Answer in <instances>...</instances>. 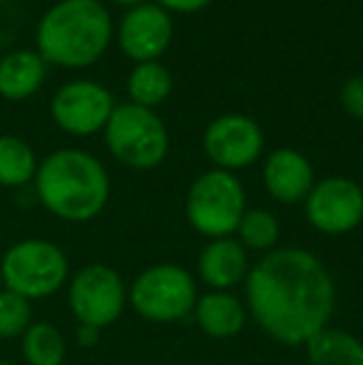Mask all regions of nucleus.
Returning a JSON list of instances; mask_svg holds the SVG:
<instances>
[{"mask_svg":"<svg viewBox=\"0 0 363 365\" xmlns=\"http://www.w3.org/2000/svg\"><path fill=\"white\" fill-rule=\"evenodd\" d=\"M247 313L289 348L306 346L329 328L336 311V284L316 254L296 246L274 249L249 269L244 281Z\"/></svg>","mask_w":363,"mask_h":365,"instance_id":"nucleus-1","label":"nucleus"},{"mask_svg":"<svg viewBox=\"0 0 363 365\" xmlns=\"http://www.w3.org/2000/svg\"><path fill=\"white\" fill-rule=\"evenodd\" d=\"M35 192L53 217L85 224L110 202V177L97 157L85 149H58L38 164Z\"/></svg>","mask_w":363,"mask_h":365,"instance_id":"nucleus-2","label":"nucleus"},{"mask_svg":"<svg viewBox=\"0 0 363 365\" xmlns=\"http://www.w3.org/2000/svg\"><path fill=\"white\" fill-rule=\"evenodd\" d=\"M112 18L100 0H60L35 28L38 55L58 68H90L107 53Z\"/></svg>","mask_w":363,"mask_h":365,"instance_id":"nucleus-3","label":"nucleus"},{"mask_svg":"<svg viewBox=\"0 0 363 365\" xmlns=\"http://www.w3.org/2000/svg\"><path fill=\"white\" fill-rule=\"evenodd\" d=\"M3 289L28 298H48L70 281V261L58 244L48 239H23L0 259Z\"/></svg>","mask_w":363,"mask_h":365,"instance_id":"nucleus-4","label":"nucleus"},{"mask_svg":"<svg viewBox=\"0 0 363 365\" xmlns=\"http://www.w3.org/2000/svg\"><path fill=\"white\" fill-rule=\"evenodd\" d=\"M105 145L130 169H155L170 152V135L155 110L140 105H115L105 125Z\"/></svg>","mask_w":363,"mask_h":365,"instance_id":"nucleus-5","label":"nucleus"},{"mask_svg":"<svg viewBox=\"0 0 363 365\" xmlns=\"http://www.w3.org/2000/svg\"><path fill=\"white\" fill-rule=\"evenodd\" d=\"M184 212L189 226L204 239H224L237 231L247 212V194L237 174L209 169L192 182Z\"/></svg>","mask_w":363,"mask_h":365,"instance_id":"nucleus-6","label":"nucleus"},{"mask_svg":"<svg viewBox=\"0 0 363 365\" xmlns=\"http://www.w3.org/2000/svg\"><path fill=\"white\" fill-rule=\"evenodd\" d=\"M194 276L180 264H155L145 269L127 289V303L137 316L152 323H177L197 303Z\"/></svg>","mask_w":363,"mask_h":365,"instance_id":"nucleus-7","label":"nucleus"},{"mask_svg":"<svg viewBox=\"0 0 363 365\" xmlns=\"http://www.w3.org/2000/svg\"><path fill=\"white\" fill-rule=\"evenodd\" d=\"M68 303L78 323L102 331L125 313L127 286L112 266L88 264L75 276H70Z\"/></svg>","mask_w":363,"mask_h":365,"instance_id":"nucleus-8","label":"nucleus"},{"mask_svg":"<svg viewBox=\"0 0 363 365\" xmlns=\"http://www.w3.org/2000/svg\"><path fill=\"white\" fill-rule=\"evenodd\" d=\"M306 219L326 236H344L363 221V189L354 179L326 177L304 199Z\"/></svg>","mask_w":363,"mask_h":365,"instance_id":"nucleus-9","label":"nucleus"},{"mask_svg":"<svg viewBox=\"0 0 363 365\" xmlns=\"http://www.w3.org/2000/svg\"><path fill=\"white\" fill-rule=\"evenodd\" d=\"M115 110L110 90L92 80H73L55 92L50 102L53 122L73 137H90L105 130Z\"/></svg>","mask_w":363,"mask_h":365,"instance_id":"nucleus-10","label":"nucleus"},{"mask_svg":"<svg viewBox=\"0 0 363 365\" xmlns=\"http://www.w3.org/2000/svg\"><path fill=\"white\" fill-rule=\"evenodd\" d=\"M202 145L214 169L237 172L254 164L264 152L262 127L244 115H222L204 130Z\"/></svg>","mask_w":363,"mask_h":365,"instance_id":"nucleus-11","label":"nucleus"},{"mask_svg":"<svg viewBox=\"0 0 363 365\" xmlns=\"http://www.w3.org/2000/svg\"><path fill=\"white\" fill-rule=\"evenodd\" d=\"M172 15L157 3H142L130 8L117 28V43L122 53L135 63H155L172 43Z\"/></svg>","mask_w":363,"mask_h":365,"instance_id":"nucleus-12","label":"nucleus"},{"mask_svg":"<svg viewBox=\"0 0 363 365\" xmlns=\"http://www.w3.org/2000/svg\"><path fill=\"white\" fill-rule=\"evenodd\" d=\"M264 187L279 204H301L314 189V167L291 147H279L264 162Z\"/></svg>","mask_w":363,"mask_h":365,"instance_id":"nucleus-13","label":"nucleus"},{"mask_svg":"<svg viewBox=\"0 0 363 365\" xmlns=\"http://www.w3.org/2000/svg\"><path fill=\"white\" fill-rule=\"evenodd\" d=\"M249 251L232 236L212 239L197 259L199 279L212 291H232L249 276Z\"/></svg>","mask_w":363,"mask_h":365,"instance_id":"nucleus-14","label":"nucleus"},{"mask_svg":"<svg viewBox=\"0 0 363 365\" xmlns=\"http://www.w3.org/2000/svg\"><path fill=\"white\" fill-rule=\"evenodd\" d=\"M194 321L209 338H234L247 326V306L232 291H209L194 303Z\"/></svg>","mask_w":363,"mask_h":365,"instance_id":"nucleus-15","label":"nucleus"},{"mask_svg":"<svg viewBox=\"0 0 363 365\" xmlns=\"http://www.w3.org/2000/svg\"><path fill=\"white\" fill-rule=\"evenodd\" d=\"M48 63L38 50H10L0 58V97L10 102L30 100L43 87Z\"/></svg>","mask_w":363,"mask_h":365,"instance_id":"nucleus-16","label":"nucleus"},{"mask_svg":"<svg viewBox=\"0 0 363 365\" xmlns=\"http://www.w3.org/2000/svg\"><path fill=\"white\" fill-rule=\"evenodd\" d=\"M304 348L309 365H363V341L339 328H324Z\"/></svg>","mask_w":363,"mask_h":365,"instance_id":"nucleus-17","label":"nucleus"},{"mask_svg":"<svg viewBox=\"0 0 363 365\" xmlns=\"http://www.w3.org/2000/svg\"><path fill=\"white\" fill-rule=\"evenodd\" d=\"M127 92L132 105L155 110L172 95V73L160 63H137L127 77Z\"/></svg>","mask_w":363,"mask_h":365,"instance_id":"nucleus-18","label":"nucleus"},{"mask_svg":"<svg viewBox=\"0 0 363 365\" xmlns=\"http://www.w3.org/2000/svg\"><path fill=\"white\" fill-rule=\"evenodd\" d=\"M38 157L33 147L15 135H0V187H25L38 174Z\"/></svg>","mask_w":363,"mask_h":365,"instance_id":"nucleus-19","label":"nucleus"},{"mask_svg":"<svg viewBox=\"0 0 363 365\" xmlns=\"http://www.w3.org/2000/svg\"><path fill=\"white\" fill-rule=\"evenodd\" d=\"M20 348H23V358L28 365H63L65 353H68V343H65L63 333L48 321L30 323L28 331L20 336Z\"/></svg>","mask_w":363,"mask_h":365,"instance_id":"nucleus-20","label":"nucleus"},{"mask_svg":"<svg viewBox=\"0 0 363 365\" xmlns=\"http://www.w3.org/2000/svg\"><path fill=\"white\" fill-rule=\"evenodd\" d=\"M234 234H237V241L247 251H264V254H269L279 244L281 226L279 219L272 212H267V209H247Z\"/></svg>","mask_w":363,"mask_h":365,"instance_id":"nucleus-21","label":"nucleus"},{"mask_svg":"<svg viewBox=\"0 0 363 365\" xmlns=\"http://www.w3.org/2000/svg\"><path fill=\"white\" fill-rule=\"evenodd\" d=\"M33 323V303L18 293L0 291V338H20Z\"/></svg>","mask_w":363,"mask_h":365,"instance_id":"nucleus-22","label":"nucleus"},{"mask_svg":"<svg viewBox=\"0 0 363 365\" xmlns=\"http://www.w3.org/2000/svg\"><path fill=\"white\" fill-rule=\"evenodd\" d=\"M341 105L356 120H363V75H356L341 87Z\"/></svg>","mask_w":363,"mask_h":365,"instance_id":"nucleus-23","label":"nucleus"},{"mask_svg":"<svg viewBox=\"0 0 363 365\" xmlns=\"http://www.w3.org/2000/svg\"><path fill=\"white\" fill-rule=\"evenodd\" d=\"M157 5L167 10V13H199L207 8L212 0H155Z\"/></svg>","mask_w":363,"mask_h":365,"instance_id":"nucleus-24","label":"nucleus"},{"mask_svg":"<svg viewBox=\"0 0 363 365\" xmlns=\"http://www.w3.org/2000/svg\"><path fill=\"white\" fill-rule=\"evenodd\" d=\"M100 328H95V326H83L80 323L78 326V331H75V341H78V346H83V348H92V346H97V341H100Z\"/></svg>","mask_w":363,"mask_h":365,"instance_id":"nucleus-25","label":"nucleus"},{"mask_svg":"<svg viewBox=\"0 0 363 365\" xmlns=\"http://www.w3.org/2000/svg\"><path fill=\"white\" fill-rule=\"evenodd\" d=\"M112 3L125 5V8L130 10V8H137V5H142V3H150V0H112Z\"/></svg>","mask_w":363,"mask_h":365,"instance_id":"nucleus-26","label":"nucleus"},{"mask_svg":"<svg viewBox=\"0 0 363 365\" xmlns=\"http://www.w3.org/2000/svg\"><path fill=\"white\" fill-rule=\"evenodd\" d=\"M0 365H15V363H10V361H0Z\"/></svg>","mask_w":363,"mask_h":365,"instance_id":"nucleus-27","label":"nucleus"},{"mask_svg":"<svg viewBox=\"0 0 363 365\" xmlns=\"http://www.w3.org/2000/svg\"><path fill=\"white\" fill-rule=\"evenodd\" d=\"M0 291H3V279H0Z\"/></svg>","mask_w":363,"mask_h":365,"instance_id":"nucleus-28","label":"nucleus"}]
</instances>
